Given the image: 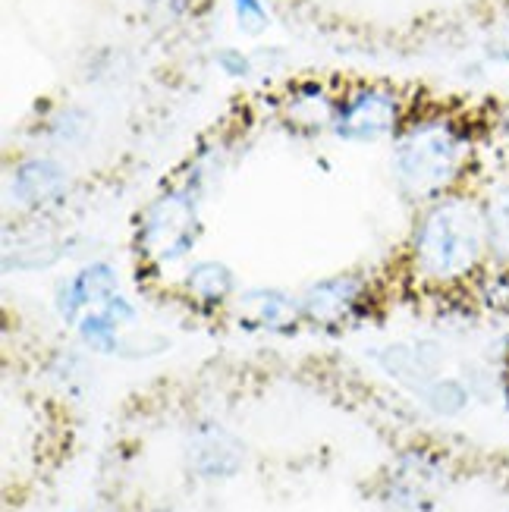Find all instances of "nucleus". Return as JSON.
<instances>
[{"instance_id": "a878e982", "label": "nucleus", "mask_w": 509, "mask_h": 512, "mask_svg": "<svg viewBox=\"0 0 509 512\" xmlns=\"http://www.w3.org/2000/svg\"><path fill=\"white\" fill-rule=\"evenodd\" d=\"M154 512H176L173 506H161V509H154Z\"/></svg>"}, {"instance_id": "20e7f679", "label": "nucleus", "mask_w": 509, "mask_h": 512, "mask_svg": "<svg viewBox=\"0 0 509 512\" xmlns=\"http://www.w3.org/2000/svg\"><path fill=\"white\" fill-rule=\"evenodd\" d=\"M409 104L384 82H352L340 88L337 114L330 136L343 145H381L393 142L409 120Z\"/></svg>"}, {"instance_id": "2eb2a0df", "label": "nucleus", "mask_w": 509, "mask_h": 512, "mask_svg": "<svg viewBox=\"0 0 509 512\" xmlns=\"http://www.w3.org/2000/svg\"><path fill=\"white\" fill-rule=\"evenodd\" d=\"M35 139L51 151H79L95 139V114L82 104H57L38 120Z\"/></svg>"}, {"instance_id": "39448f33", "label": "nucleus", "mask_w": 509, "mask_h": 512, "mask_svg": "<svg viewBox=\"0 0 509 512\" xmlns=\"http://www.w3.org/2000/svg\"><path fill=\"white\" fill-rule=\"evenodd\" d=\"M73 186V173L57 154L35 151L7 170L4 198L19 217H51L70 202Z\"/></svg>"}, {"instance_id": "9b49d317", "label": "nucleus", "mask_w": 509, "mask_h": 512, "mask_svg": "<svg viewBox=\"0 0 509 512\" xmlns=\"http://www.w3.org/2000/svg\"><path fill=\"white\" fill-rule=\"evenodd\" d=\"M66 255H70V246H66V236L51 227V217H22L4 233V271H48Z\"/></svg>"}, {"instance_id": "6ab92c4d", "label": "nucleus", "mask_w": 509, "mask_h": 512, "mask_svg": "<svg viewBox=\"0 0 509 512\" xmlns=\"http://www.w3.org/2000/svg\"><path fill=\"white\" fill-rule=\"evenodd\" d=\"M76 333H79V343L85 349L98 352V355H120L123 340H126L123 337V324L110 318L104 308L85 311V315L79 318V324H76Z\"/></svg>"}, {"instance_id": "4be33fe9", "label": "nucleus", "mask_w": 509, "mask_h": 512, "mask_svg": "<svg viewBox=\"0 0 509 512\" xmlns=\"http://www.w3.org/2000/svg\"><path fill=\"white\" fill-rule=\"evenodd\" d=\"M236 29L249 38H258L261 32H268L271 26V7L264 0H230Z\"/></svg>"}, {"instance_id": "aec40b11", "label": "nucleus", "mask_w": 509, "mask_h": 512, "mask_svg": "<svg viewBox=\"0 0 509 512\" xmlns=\"http://www.w3.org/2000/svg\"><path fill=\"white\" fill-rule=\"evenodd\" d=\"M469 289H472V296L488 311L509 315V267L491 261L488 267H484V274Z\"/></svg>"}, {"instance_id": "ddd939ff", "label": "nucleus", "mask_w": 509, "mask_h": 512, "mask_svg": "<svg viewBox=\"0 0 509 512\" xmlns=\"http://www.w3.org/2000/svg\"><path fill=\"white\" fill-rule=\"evenodd\" d=\"M371 355L390 381L409 387L412 393H418L434 377H440V368H444L447 359L444 346L437 340H400L374 349Z\"/></svg>"}, {"instance_id": "412c9836", "label": "nucleus", "mask_w": 509, "mask_h": 512, "mask_svg": "<svg viewBox=\"0 0 509 512\" xmlns=\"http://www.w3.org/2000/svg\"><path fill=\"white\" fill-rule=\"evenodd\" d=\"M214 66H217V73L224 76V79H230V82H246V79H252L258 73L255 54L242 51V48H233V44L214 51Z\"/></svg>"}, {"instance_id": "f3484780", "label": "nucleus", "mask_w": 509, "mask_h": 512, "mask_svg": "<svg viewBox=\"0 0 509 512\" xmlns=\"http://www.w3.org/2000/svg\"><path fill=\"white\" fill-rule=\"evenodd\" d=\"M484 220H488V242H491V261L509 267V170H503L481 189Z\"/></svg>"}, {"instance_id": "dca6fc26", "label": "nucleus", "mask_w": 509, "mask_h": 512, "mask_svg": "<svg viewBox=\"0 0 509 512\" xmlns=\"http://www.w3.org/2000/svg\"><path fill=\"white\" fill-rule=\"evenodd\" d=\"M230 164H233L230 139H224V136L205 139L189 158L186 170L180 173V183L186 189H192L202 202H208V198L220 189V183H224V176L230 173Z\"/></svg>"}, {"instance_id": "f03ea898", "label": "nucleus", "mask_w": 509, "mask_h": 512, "mask_svg": "<svg viewBox=\"0 0 509 512\" xmlns=\"http://www.w3.org/2000/svg\"><path fill=\"white\" fill-rule=\"evenodd\" d=\"M481 132L447 107L412 110L400 136L390 142V173L403 202L422 208L434 198L469 189L478 173Z\"/></svg>"}, {"instance_id": "7ed1b4c3", "label": "nucleus", "mask_w": 509, "mask_h": 512, "mask_svg": "<svg viewBox=\"0 0 509 512\" xmlns=\"http://www.w3.org/2000/svg\"><path fill=\"white\" fill-rule=\"evenodd\" d=\"M202 198L180 180L154 192L132 224V249L154 274L186 267L205 233Z\"/></svg>"}, {"instance_id": "a211bd4d", "label": "nucleus", "mask_w": 509, "mask_h": 512, "mask_svg": "<svg viewBox=\"0 0 509 512\" xmlns=\"http://www.w3.org/2000/svg\"><path fill=\"white\" fill-rule=\"evenodd\" d=\"M418 399H422V406L437 415V418H456L469 409L472 403V387L462 381V377H447L440 374L434 377L431 384H425L422 390L415 393Z\"/></svg>"}, {"instance_id": "423d86ee", "label": "nucleus", "mask_w": 509, "mask_h": 512, "mask_svg": "<svg viewBox=\"0 0 509 512\" xmlns=\"http://www.w3.org/2000/svg\"><path fill=\"white\" fill-rule=\"evenodd\" d=\"M371 302V283L362 274H327L318 277L299 293L302 321L312 327L337 330L349 321H356Z\"/></svg>"}, {"instance_id": "b1692460", "label": "nucleus", "mask_w": 509, "mask_h": 512, "mask_svg": "<svg viewBox=\"0 0 509 512\" xmlns=\"http://www.w3.org/2000/svg\"><path fill=\"white\" fill-rule=\"evenodd\" d=\"M98 308H104L107 315L114 318V321H120L123 327L136 324V318H139V308H136V302H132V299H129V296L123 293V289H120L117 296H110V299H107L104 305H98Z\"/></svg>"}, {"instance_id": "9d476101", "label": "nucleus", "mask_w": 509, "mask_h": 512, "mask_svg": "<svg viewBox=\"0 0 509 512\" xmlns=\"http://www.w3.org/2000/svg\"><path fill=\"white\" fill-rule=\"evenodd\" d=\"M120 293V271L117 264L104 258H92L79 264L73 274H66L54 289V311L63 324H79L85 311L104 305L110 296Z\"/></svg>"}, {"instance_id": "bb28decb", "label": "nucleus", "mask_w": 509, "mask_h": 512, "mask_svg": "<svg viewBox=\"0 0 509 512\" xmlns=\"http://www.w3.org/2000/svg\"><path fill=\"white\" fill-rule=\"evenodd\" d=\"M305 4H318V0H305Z\"/></svg>"}, {"instance_id": "0eeeda50", "label": "nucleus", "mask_w": 509, "mask_h": 512, "mask_svg": "<svg viewBox=\"0 0 509 512\" xmlns=\"http://www.w3.org/2000/svg\"><path fill=\"white\" fill-rule=\"evenodd\" d=\"M447 487V462L431 450H409L390 465L384 500L396 512H431Z\"/></svg>"}, {"instance_id": "4468645a", "label": "nucleus", "mask_w": 509, "mask_h": 512, "mask_svg": "<svg viewBox=\"0 0 509 512\" xmlns=\"http://www.w3.org/2000/svg\"><path fill=\"white\" fill-rule=\"evenodd\" d=\"M180 293L198 311H224L239 296V277L220 258H192L180 274Z\"/></svg>"}, {"instance_id": "f8f14e48", "label": "nucleus", "mask_w": 509, "mask_h": 512, "mask_svg": "<svg viewBox=\"0 0 509 512\" xmlns=\"http://www.w3.org/2000/svg\"><path fill=\"white\" fill-rule=\"evenodd\" d=\"M230 311L242 330L271 333V337H290V333L299 330V324H305L302 308H299V293L293 296L280 286L239 289Z\"/></svg>"}, {"instance_id": "1a4fd4ad", "label": "nucleus", "mask_w": 509, "mask_h": 512, "mask_svg": "<svg viewBox=\"0 0 509 512\" xmlns=\"http://www.w3.org/2000/svg\"><path fill=\"white\" fill-rule=\"evenodd\" d=\"M186 465L202 481H230L246 465V443L217 421H198L186 440Z\"/></svg>"}, {"instance_id": "6e6552de", "label": "nucleus", "mask_w": 509, "mask_h": 512, "mask_svg": "<svg viewBox=\"0 0 509 512\" xmlns=\"http://www.w3.org/2000/svg\"><path fill=\"white\" fill-rule=\"evenodd\" d=\"M340 92L321 79H296L274 98L277 123L296 139L330 136Z\"/></svg>"}, {"instance_id": "5701e85b", "label": "nucleus", "mask_w": 509, "mask_h": 512, "mask_svg": "<svg viewBox=\"0 0 509 512\" xmlns=\"http://www.w3.org/2000/svg\"><path fill=\"white\" fill-rule=\"evenodd\" d=\"M142 7L161 22H180L195 10V0H142Z\"/></svg>"}, {"instance_id": "393cba45", "label": "nucleus", "mask_w": 509, "mask_h": 512, "mask_svg": "<svg viewBox=\"0 0 509 512\" xmlns=\"http://www.w3.org/2000/svg\"><path fill=\"white\" fill-rule=\"evenodd\" d=\"M497 132H500V139L509 145V104H503L497 110Z\"/></svg>"}, {"instance_id": "f257e3e1", "label": "nucleus", "mask_w": 509, "mask_h": 512, "mask_svg": "<svg viewBox=\"0 0 509 512\" xmlns=\"http://www.w3.org/2000/svg\"><path fill=\"white\" fill-rule=\"evenodd\" d=\"M403 264L409 280L431 293L469 289L491 264L481 192L469 186L415 208Z\"/></svg>"}]
</instances>
